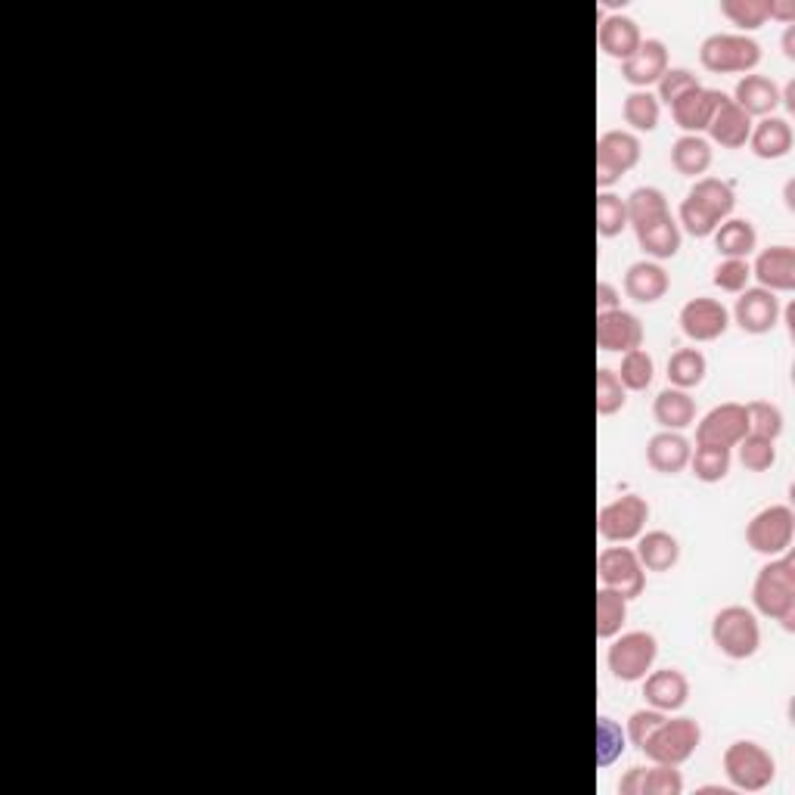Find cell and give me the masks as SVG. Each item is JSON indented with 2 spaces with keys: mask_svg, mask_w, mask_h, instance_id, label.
<instances>
[{
  "mask_svg": "<svg viewBox=\"0 0 795 795\" xmlns=\"http://www.w3.org/2000/svg\"><path fill=\"white\" fill-rule=\"evenodd\" d=\"M746 436H749V414H746V405H736V401L712 407L696 426V445L736 448Z\"/></svg>",
  "mask_w": 795,
  "mask_h": 795,
  "instance_id": "cell-12",
  "label": "cell"
},
{
  "mask_svg": "<svg viewBox=\"0 0 795 795\" xmlns=\"http://www.w3.org/2000/svg\"><path fill=\"white\" fill-rule=\"evenodd\" d=\"M781 103H786V109L795 112V85H786V90L781 93Z\"/></svg>",
  "mask_w": 795,
  "mask_h": 795,
  "instance_id": "cell-50",
  "label": "cell"
},
{
  "mask_svg": "<svg viewBox=\"0 0 795 795\" xmlns=\"http://www.w3.org/2000/svg\"><path fill=\"white\" fill-rule=\"evenodd\" d=\"M649 519V504L640 495H622L597 513V531L609 544H628L640 538Z\"/></svg>",
  "mask_w": 795,
  "mask_h": 795,
  "instance_id": "cell-9",
  "label": "cell"
},
{
  "mask_svg": "<svg viewBox=\"0 0 795 795\" xmlns=\"http://www.w3.org/2000/svg\"><path fill=\"white\" fill-rule=\"evenodd\" d=\"M793 34H795V29H793V26H789V29H786V34H783V50H786V57H789V60H795V50H793Z\"/></svg>",
  "mask_w": 795,
  "mask_h": 795,
  "instance_id": "cell-51",
  "label": "cell"
},
{
  "mask_svg": "<svg viewBox=\"0 0 795 795\" xmlns=\"http://www.w3.org/2000/svg\"><path fill=\"white\" fill-rule=\"evenodd\" d=\"M793 535H795V516L789 507L783 504H774V507H765L762 513H755L746 526V544H749L755 554L767 556H783L789 547H793Z\"/></svg>",
  "mask_w": 795,
  "mask_h": 795,
  "instance_id": "cell-8",
  "label": "cell"
},
{
  "mask_svg": "<svg viewBox=\"0 0 795 795\" xmlns=\"http://www.w3.org/2000/svg\"><path fill=\"white\" fill-rule=\"evenodd\" d=\"M734 317L743 332H749V336H765V332L774 330L777 320H781V301H777L774 292H767V289H762V286H755V289L739 292Z\"/></svg>",
  "mask_w": 795,
  "mask_h": 795,
  "instance_id": "cell-14",
  "label": "cell"
},
{
  "mask_svg": "<svg viewBox=\"0 0 795 795\" xmlns=\"http://www.w3.org/2000/svg\"><path fill=\"white\" fill-rule=\"evenodd\" d=\"M724 774H727L734 789L762 793L777 777V762L765 746H758L752 739H739V743H731L724 752Z\"/></svg>",
  "mask_w": 795,
  "mask_h": 795,
  "instance_id": "cell-3",
  "label": "cell"
},
{
  "mask_svg": "<svg viewBox=\"0 0 795 795\" xmlns=\"http://www.w3.org/2000/svg\"><path fill=\"white\" fill-rule=\"evenodd\" d=\"M625 209H628V225L634 227V230H644V227L656 225V221L672 218L668 199H665V193L656 190V187H637V190L625 199Z\"/></svg>",
  "mask_w": 795,
  "mask_h": 795,
  "instance_id": "cell-29",
  "label": "cell"
},
{
  "mask_svg": "<svg viewBox=\"0 0 795 795\" xmlns=\"http://www.w3.org/2000/svg\"><path fill=\"white\" fill-rule=\"evenodd\" d=\"M699 62L712 76H749L762 62V47L746 34H708L699 47Z\"/></svg>",
  "mask_w": 795,
  "mask_h": 795,
  "instance_id": "cell-5",
  "label": "cell"
},
{
  "mask_svg": "<svg viewBox=\"0 0 795 795\" xmlns=\"http://www.w3.org/2000/svg\"><path fill=\"white\" fill-rule=\"evenodd\" d=\"M752 277L767 292H793L795 289V249L793 246H771L752 265Z\"/></svg>",
  "mask_w": 795,
  "mask_h": 795,
  "instance_id": "cell-17",
  "label": "cell"
},
{
  "mask_svg": "<svg viewBox=\"0 0 795 795\" xmlns=\"http://www.w3.org/2000/svg\"><path fill=\"white\" fill-rule=\"evenodd\" d=\"M724 97H727V93L712 88L690 90L687 97H680V100L672 106V119H675L680 131L703 135V131H708V121H712V116H715V109H718Z\"/></svg>",
  "mask_w": 795,
  "mask_h": 795,
  "instance_id": "cell-19",
  "label": "cell"
},
{
  "mask_svg": "<svg viewBox=\"0 0 795 795\" xmlns=\"http://www.w3.org/2000/svg\"><path fill=\"white\" fill-rule=\"evenodd\" d=\"M752 603L762 616L781 622L786 630H795V559L789 550L774 556L758 572L752 585Z\"/></svg>",
  "mask_w": 795,
  "mask_h": 795,
  "instance_id": "cell-2",
  "label": "cell"
},
{
  "mask_svg": "<svg viewBox=\"0 0 795 795\" xmlns=\"http://www.w3.org/2000/svg\"><path fill=\"white\" fill-rule=\"evenodd\" d=\"M734 103L746 112V116H758V119H767L777 112L781 106V88L765 76H743L736 81L734 90Z\"/></svg>",
  "mask_w": 795,
  "mask_h": 795,
  "instance_id": "cell-23",
  "label": "cell"
},
{
  "mask_svg": "<svg viewBox=\"0 0 795 795\" xmlns=\"http://www.w3.org/2000/svg\"><path fill=\"white\" fill-rule=\"evenodd\" d=\"M625 386L618 382L616 370H597V414L600 417H613L625 407Z\"/></svg>",
  "mask_w": 795,
  "mask_h": 795,
  "instance_id": "cell-43",
  "label": "cell"
},
{
  "mask_svg": "<svg viewBox=\"0 0 795 795\" xmlns=\"http://www.w3.org/2000/svg\"><path fill=\"white\" fill-rule=\"evenodd\" d=\"M668 274L659 261H634L625 274V296L640 305H656L668 292Z\"/></svg>",
  "mask_w": 795,
  "mask_h": 795,
  "instance_id": "cell-24",
  "label": "cell"
},
{
  "mask_svg": "<svg viewBox=\"0 0 795 795\" xmlns=\"http://www.w3.org/2000/svg\"><path fill=\"white\" fill-rule=\"evenodd\" d=\"M597 578L603 587L616 590L625 600L640 597L646 587V569L630 547H606L597 556Z\"/></svg>",
  "mask_w": 795,
  "mask_h": 795,
  "instance_id": "cell-10",
  "label": "cell"
},
{
  "mask_svg": "<svg viewBox=\"0 0 795 795\" xmlns=\"http://www.w3.org/2000/svg\"><path fill=\"white\" fill-rule=\"evenodd\" d=\"M672 166L677 175L699 180V175H706L712 168V143L699 135L677 137L675 147H672Z\"/></svg>",
  "mask_w": 795,
  "mask_h": 795,
  "instance_id": "cell-28",
  "label": "cell"
},
{
  "mask_svg": "<svg viewBox=\"0 0 795 795\" xmlns=\"http://www.w3.org/2000/svg\"><path fill=\"white\" fill-rule=\"evenodd\" d=\"M616 308H622V296H618V289L613 284L600 280V284H597V315L616 311Z\"/></svg>",
  "mask_w": 795,
  "mask_h": 795,
  "instance_id": "cell-47",
  "label": "cell"
},
{
  "mask_svg": "<svg viewBox=\"0 0 795 795\" xmlns=\"http://www.w3.org/2000/svg\"><path fill=\"white\" fill-rule=\"evenodd\" d=\"M625 121L634 131H656L659 128V100L649 90H630L625 97Z\"/></svg>",
  "mask_w": 795,
  "mask_h": 795,
  "instance_id": "cell-35",
  "label": "cell"
},
{
  "mask_svg": "<svg viewBox=\"0 0 795 795\" xmlns=\"http://www.w3.org/2000/svg\"><path fill=\"white\" fill-rule=\"evenodd\" d=\"M634 233H637V246L649 258H656V261L675 258L680 252V227L672 218L656 221V225L644 227V230H634Z\"/></svg>",
  "mask_w": 795,
  "mask_h": 795,
  "instance_id": "cell-31",
  "label": "cell"
},
{
  "mask_svg": "<svg viewBox=\"0 0 795 795\" xmlns=\"http://www.w3.org/2000/svg\"><path fill=\"white\" fill-rule=\"evenodd\" d=\"M706 370L708 360L699 348H677L675 355L668 358V382H672L675 389L690 391L696 389V386H703Z\"/></svg>",
  "mask_w": 795,
  "mask_h": 795,
  "instance_id": "cell-32",
  "label": "cell"
},
{
  "mask_svg": "<svg viewBox=\"0 0 795 795\" xmlns=\"http://www.w3.org/2000/svg\"><path fill=\"white\" fill-rule=\"evenodd\" d=\"M656 656H659V640L649 630H628V634H622L616 644L609 646L606 665H609V672H613L616 680L637 684V680H644L653 672Z\"/></svg>",
  "mask_w": 795,
  "mask_h": 795,
  "instance_id": "cell-7",
  "label": "cell"
},
{
  "mask_svg": "<svg viewBox=\"0 0 795 795\" xmlns=\"http://www.w3.org/2000/svg\"><path fill=\"white\" fill-rule=\"evenodd\" d=\"M712 644L718 646V653H724L727 659H752L762 646V628L755 613L746 606H724L718 616L712 618Z\"/></svg>",
  "mask_w": 795,
  "mask_h": 795,
  "instance_id": "cell-4",
  "label": "cell"
},
{
  "mask_svg": "<svg viewBox=\"0 0 795 795\" xmlns=\"http://www.w3.org/2000/svg\"><path fill=\"white\" fill-rule=\"evenodd\" d=\"M731 327V315L727 308L715 299H690L680 308V332L690 339V342H715Z\"/></svg>",
  "mask_w": 795,
  "mask_h": 795,
  "instance_id": "cell-13",
  "label": "cell"
},
{
  "mask_svg": "<svg viewBox=\"0 0 795 795\" xmlns=\"http://www.w3.org/2000/svg\"><path fill=\"white\" fill-rule=\"evenodd\" d=\"M597 44H600V50L609 60L628 62L640 50L644 38H640V29H637V22L630 16L618 13L603 19L600 31H597Z\"/></svg>",
  "mask_w": 795,
  "mask_h": 795,
  "instance_id": "cell-20",
  "label": "cell"
},
{
  "mask_svg": "<svg viewBox=\"0 0 795 795\" xmlns=\"http://www.w3.org/2000/svg\"><path fill=\"white\" fill-rule=\"evenodd\" d=\"M656 88H659V97H656V100H662L665 106H675L680 97H687L690 90L703 88V85H699V78L693 76L690 69H668Z\"/></svg>",
  "mask_w": 795,
  "mask_h": 795,
  "instance_id": "cell-45",
  "label": "cell"
},
{
  "mask_svg": "<svg viewBox=\"0 0 795 795\" xmlns=\"http://www.w3.org/2000/svg\"><path fill=\"white\" fill-rule=\"evenodd\" d=\"M668 50L662 44L659 38H646L640 50L630 57L628 62H622V78L628 81L630 88L646 90L653 85H659L662 76L668 72Z\"/></svg>",
  "mask_w": 795,
  "mask_h": 795,
  "instance_id": "cell-18",
  "label": "cell"
},
{
  "mask_svg": "<svg viewBox=\"0 0 795 795\" xmlns=\"http://www.w3.org/2000/svg\"><path fill=\"white\" fill-rule=\"evenodd\" d=\"M684 793V777L675 765H653L644 771V786L640 795H680Z\"/></svg>",
  "mask_w": 795,
  "mask_h": 795,
  "instance_id": "cell-42",
  "label": "cell"
},
{
  "mask_svg": "<svg viewBox=\"0 0 795 795\" xmlns=\"http://www.w3.org/2000/svg\"><path fill=\"white\" fill-rule=\"evenodd\" d=\"M746 414H749V433L752 436L771 438L777 441L783 436V410L771 401H749L746 405Z\"/></svg>",
  "mask_w": 795,
  "mask_h": 795,
  "instance_id": "cell-40",
  "label": "cell"
},
{
  "mask_svg": "<svg viewBox=\"0 0 795 795\" xmlns=\"http://www.w3.org/2000/svg\"><path fill=\"white\" fill-rule=\"evenodd\" d=\"M634 554H637V559H640V566H644L646 572H668L675 569L677 559H680V544H677L675 535L656 528V531L640 535Z\"/></svg>",
  "mask_w": 795,
  "mask_h": 795,
  "instance_id": "cell-27",
  "label": "cell"
},
{
  "mask_svg": "<svg viewBox=\"0 0 795 795\" xmlns=\"http://www.w3.org/2000/svg\"><path fill=\"white\" fill-rule=\"evenodd\" d=\"M665 718H668V715L659 712V708H640V712H634L628 718V734H625V739H630L637 749H644L646 739L659 731V724Z\"/></svg>",
  "mask_w": 795,
  "mask_h": 795,
  "instance_id": "cell-46",
  "label": "cell"
},
{
  "mask_svg": "<svg viewBox=\"0 0 795 795\" xmlns=\"http://www.w3.org/2000/svg\"><path fill=\"white\" fill-rule=\"evenodd\" d=\"M767 16H771V19H781L783 26H793L795 3L793 0H767Z\"/></svg>",
  "mask_w": 795,
  "mask_h": 795,
  "instance_id": "cell-48",
  "label": "cell"
},
{
  "mask_svg": "<svg viewBox=\"0 0 795 795\" xmlns=\"http://www.w3.org/2000/svg\"><path fill=\"white\" fill-rule=\"evenodd\" d=\"M628 227V209H625V199L609 190H603L597 196V233L603 240H613L622 230Z\"/></svg>",
  "mask_w": 795,
  "mask_h": 795,
  "instance_id": "cell-37",
  "label": "cell"
},
{
  "mask_svg": "<svg viewBox=\"0 0 795 795\" xmlns=\"http://www.w3.org/2000/svg\"><path fill=\"white\" fill-rule=\"evenodd\" d=\"M749 147L758 159H767V162L789 156V150H793V128H789V121L781 119V116L762 119L752 128Z\"/></svg>",
  "mask_w": 795,
  "mask_h": 795,
  "instance_id": "cell-25",
  "label": "cell"
},
{
  "mask_svg": "<svg viewBox=\"0 0 795 795\" xmlns=\"http://www.w3.org/2000/svg\"><path fill=\"white\" fill-rule=\"evenodd\" d=\"M721 13L727 16L736 29L755 31L767 22V0H724Z\"/></svg>",
  "mask_w": 795,
  "mask_h": 795,
  "instance_id": "cell-39",
  "label": "cell"
},
{
  "mask_svg": "<svg viewBox=\"0 0 795 795\" xmlns=\"http://www.w3.org/2000/svg\"><path fill=\"white\" fill-rule=\"evenodd\" d=\"M734 187L727 180L699 178L690 187L687 199L680 202V225L690 237L706 240L718 230V225H724L734 215Z\"/></svg>",
  "mask_w": 795,
  "mask_h": 795,
  "instance_id": "cell-1",
  "label": "cell"
},
{
  "mask_svg": "<svg viewBox=\"0 0 795 795\" xmlns=\"http://www.w3.org/2000/svg\"><path fill=\"white\" fill-rule=\"evenodd\" d=\"M703 743V727L687 715L677 718H665L659 724V731L644 743V755L653 765H675L680 767L684 762H690L693 752L699 749Z\"/></svg>",
  "mask_w": 795,
  "mask_h": 795,
  "instance_id": "cell-6",
  "label": "cell"
},
{
  "mask_svg": "<svg viewBox=\"0 0 795 795\" xmlns=\"http://www.w3.org/2000/svg\"><path fill=\"white\" fill-rule=\"evenodd\" d=\"M749 135H752L749 116H746L731 97H724L718 109H715L712 121H708V137H712L715 143H721L724 150H739V147L749 143Z\"/></svg>",
  "mask_w": 795,
  "mask_h": 795,
  "instance_id": "cell-22",
  "label": "cell"
},
{
  "mask_svg": "<svg viewBox=\"0 0 795 795\" xmlns=\"http://www.w3.org/2000/svg\"><path fill=\"white\" fill-rule=\"evenodd\" d=\"M690 469L693 476L706 485L727 479L731 473V448H718V445H696V450H690Z\"/></svg>",
  "mask_w": 795,
  "mask_h": 795,
  "instance_id": "cell-34",
  "label": "cell"
},
{
  "mask_svg": "<svg viewBox=\"0 0 795 795\" xmlns=\"http://www.w3.org/2000/svg\"><path fill=\"white\" fill-rule=\"evenodd\" d=\"M690 441L680 433L662 429L646 441V464L653 466L662 476H677L690 466Z\"/></svg>",
  "mask_w": 795,
  "mask_h": 795,
  "instance_id": "cell-21",
  "label": "cell"
},
{
  "mask_svg": "<svg viewBox=\"0 0 795 795\" xmlns=\"http://www.w3.org/2000/svg\"><path fill=\"white\" fill-rule=\"evenodd\" d=\"M715 286L721 292H731V296H739L749 289L752 280V265L746 258H724L718 268H715Z\"/></svg>",
  "mask_w": 795,
  "mask_h": 795,
  "instance_id": "cell-41",
  "label": "cell"
},
{
  "mask_svg": "<svg viewBox=\"0 0 795 795\" xmlns=\"http://www.w3.org/2000/svg\"><path fill=\"white\" fill-rule=\"evenodd\" d=\"M625 622H628V600L609 587H600L597 590V637L613 640L622 634Z\"/></svg>",
  "mask_w": 795,
  "mask_h": 795,
  "instance_id": "cell-33",
  "label": "cell"
},
{
  "mask_svg": "<svg viewBox=\"0 0 795 795\" xmlns=\"http://www.w3.org/2000/svg\"><path fill=\"white\" fill-rule=\"evenodd\" d=\"M653 417H656V423H659L662 429L680 433V429H687V426L696 423V401L690 398V391L668 386V389H662L659 395H656V401H653Z\"/></svg>",
  "mask_w": 795,
  "mask_h": 795,
  "instance_id": "cell-26",
  "label": "cell"
},
{
  "mask_svg": "<svg viewBox=\"0 0 795 795\" xmlns=\"http://www.w3.org/2000/svg\"><path fill=\"white\" fill-rule=\"evenodd\" d=\"M618 382L625 386V391H646L653 386V376H656V364L646 355L644 348H634L622 358L618 367Z\"/></svg>",
  "mask_w": 795,
  "mask_h": 795,
  "instance_id": "cell-36",
  "label": "cell"
},
{
  "mask_svg": "<svg viewBox=\"0 0 795 795\" xmlns=\"http://www.w3.org/2000/svg\"><path fill=\"white\" fill-rule=\"evenodd\" d=\"M640 346H644V324H640V317L630 315L625 308L597 315V348L628 355V351Z\"/></svg>",
  "mask_w": 795,
  "mask_h": 795,
  "instance_id": "cell-15",
  "label": "cell"
},
{
  "mask_svg": "<svg viewBox=\"0 0 795 795\" xmlns=\"http://www.w3.org/2000/svg\"><path fill=\"white\" fill-rule=\"evenodd\" d=\"M640 162V140L628 131H606L597 140V187L609 190Z\"/></svg>",
  "mask_w": 795,
  "mask_h": 795,
  "instance_id": "cell-11",
  "label": "cell"
},
{
  "mask_svg": "<svg viewBox=\"0 0 795 795\" xmlns=\"http://www.w3.org/2000/svg\"><path fill=\"white\" fill-rule=\"evenodd\" d=\"M625 752V734L613 718H597V765L606 767Z\"/></svg>",
  "mask_w": 795,
  "mask_h": 795,
  "instance_id": "cell-44",
  "label": "cell"
},
{
  "mask_svg": "<svg viewBox=\"0 0 795 795\" xmlns=\"http://www.w3.org/2000/svg\"><path fill=\"white\" fill-rule=\"evenodd\" d=\"M644 771L646 767H630L628 774L618 781V795H640V786H644Z\"/></svg>",
  "mask_w": 795,
  "mask_h": 795,
  "instance_id": "cell-49",
  "label": "cell"
},
{
  "mask_svg": "<svg viewBox=\"0 0 795 795\" xmlns=\"http://www.w3.org/2000/svg\"><path fill=\"white\" fill-rule=\"evenodd\" d=\"M712 237H715V249L724 258H749L758 246V233L746 218H727Z\"/></svg>",
  "mask_w": 795,
  "mask_h": 795,
  "instance_id": "cell-30",
  "label": "cell"
},
{
  "mask_svg": "<svg viewBox=\"0 0 795 795\" xmlns=\"http://www.w3.org/2000/svg\"><path fill=\"white\" fill-rule=\"evenodd\" d=\"M739 464L746 466L749 473H767L771 466L777 464V445L771 438L762 436H746L739 445Z\"/></svg>",
  "mask_w": 795,
  "mask_h": 795,
  "instance_id": "cell-38",
  "label": "cell"
},
{
  "mask_svg": "<svg viewBox=\"0 0 795 795\" xmlns=\"http://www.w3.org/2000/svg\"><path fill=\"white\" fill-rule=\"evenodd\" d=\"M644 699L649 708H659L665 715H675L690 699V680L677 668H659L644 677Z\"/></svg>",
  "mask_w": 795,
  "mask_h": 795,
  "instance_id": "cell-16",
  "label": "cell"
}]
</instances>
